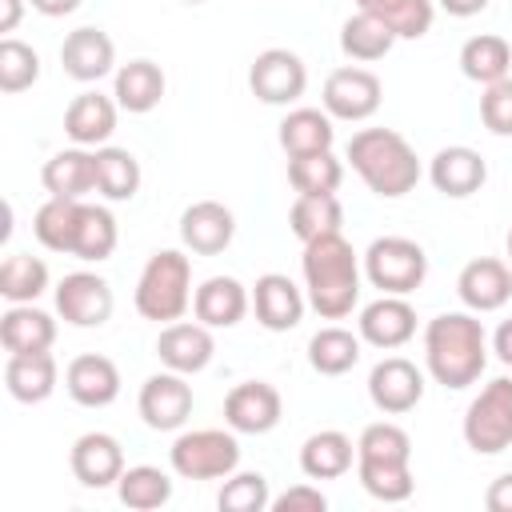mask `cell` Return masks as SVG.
<instances>
[{
	"mask_svg": "<svg viewBox=\"0 0 512 512\" xmlns=\"http://www.w3.org/2000/svg\"><path fill=\"white\" fill-rule=\"evenodd\" d=\"M300 276H304V296L308 308L320 320H344L360 304V284H364V264L356 248L344 240V232H328L304 244L300 256Z\"/></svg>",
	"mask_w": 512,
	"mask_h": 512,
	"instance_id": "1",
	"label": "cell"
},
{
	"mask_svg": "<svg viewBox=\"0 0 512 512\" xmlns=\"http://www.w3.org/2000/svg\"><path fill=\"white\" fill-rule=\"evenodd\" d=\"M488 332H484V320L476 312H440L424 324V372L460 392V388H472L484 368H488Z\"/></svg>",
	"mask_w": 512,
	"mask_h": 512,
	"instance_id": "2",
	"label": "cell"
},
{
	"mask_svg": "<svg viewBox=\"0 0 512 512\" xmlns=\"http://www.w3.org/2000/svg\"><path fill=\"white\" fill-rule=\"evenodd\" d=\"M344 160L364 180V188L380 200L408 196L424 176V164H420L416 148L396 128H360V132H352V140L344 148Z\"/></svg>",
	"mask_w": 512,
	"mask_h": 512,
	"instance_id": "3",
	"label": "cell"
},
{
	"mask_svg": "<svg viewBox=\"0 0 512 512\" xmlns=\"http://www.w3.org/2000/svg\"><path fill=\"white\" fill-rule=\"evenodd\" d=\"M192 256L188 248H160L144 260L140 276H136V292L132 304L144 320L156 324H172L184 320V312L192 308Z\"/></svg>",
	"mask_w": 512,
	"mask_h": 512,
	"instance_id": "4",
	"label": "cell"
},
{
	"mask_svg": "<svg viewBox=\"0 0 512 512\" xmlns=\"http://www.w3.org/2000/svg\"><path fill=\"white\" fill-rule=\"evenodd\" d=\"M168 464L180 480H224L240 468V440L232 428H192L172 440Z\"/></svg>",
	"mask_w": 512,
	"mask_h": 512,
	"instance_id": "5",
	"label": "cell"
},
{
	"mask_svg": "<svg viewBox=\"0 0 512 512\" xmlns=\"http://www.w3.org/2000/svg\"><path fill=\"white\" fill-rule=\"evenodd\" d=\"M460 432L476 456H500L504 448H512V376L488 380L468 400Z\"/></svg>",
	"mask_w": 512,
	"mask_h": 512,
	"instance_id": "6",
	"label": "cell"
},
{
	"mask_svg": "<svg viewBox=\"0 0 512 512\" xmlns=\"http://www.w3.org/2000/svg\"><path fill=\"white\" fill-rule=\"evenodd\" d=\"M364 280L388 296H408L428 276V252L408 236H376L360 256Z\"/></svg>",
	"mask_w": 512,
	"mask_h": 512,
	"instance_id": "7",
	"label": "cell"
},
{
	"mask_svg": "<svg viewBox=\"0 0 512 512\" xmlns=\"http://www.w3.org/2000/svg\"><path fill=\"white\" fill-rule=\"evenodd\" d=\"M380 104H384V84L372 68H360V64L332 68L324 80V92H320V108L344 124L372 120L380 112Z\"/></svg>",
	"mask_w": 512,
	"mask_h": 512,
	"instance_id": "8",
	"label": "cell"
},
{
	"mask_svg": "<svg viewBox=\"0 0 512 512\" xmlns=\"http://www.w3.org/2000/svg\"><path fill=\"white\" fill-rule=\"evenodd\" d=\"M136 412L152 432H180L188 424V416H192V384H188V376L172 372V368L152 372L140 384Z\"/></svg>",
	"mask_w": 512,
	"mask_h": 512,
	"instance_id": "9",
	"label": "cell"
},
{
	"mask_svg": "<svg viewBox=\"0 0 512 512\" xmlns=\"http://www.w3.org/2000/svg\"><path fill=\"white\" fill-rule=\"evenodd\" d=\"M248 88L260 104H296L308 88V64L292 48H264L248 68Z\"/></svg>",
	"mask_w": 512,
	"mask_h": 512,
	"instance_id": "10",
	"label": "cell"
},
{
	"mask_svg": "<svg viewBox=\"0 0 512 512\" xmlns=\"http://www.w3.org/2000/svg\"><path fill=\"white\" fill-rule=\"evenodd\" d=\"M112 308H116V296H112V284L100 272L80 268V272H68L56 284V312L72 328H100V324L112 320Z\"/></svg>",
	"mask_w": 512,
	"mask_h": 512,
	"instance_id": "11",
	"label": "cell"
},
{
	"mask_svg": "<svg viewBox=\"0 0 512 512\" xmlns=\"http://www.w3.org/2000/svg\"><path fill=\"white\" fill-rule=\"evenodd\" d=\"M368 400L384 416H404L424 400V368L408 356H384L368 372Z\"/></svg>",
	"mask_w": 512,
	"mask_h": 512,
	"instance_id": "12",
	"label": "cell"
},
{
	"mask_svg": "<svg viewBox=\"0 0 512 512\" xmlns=\"http://www.w3.org/2000/svg\"><path fill=\"white\" fill-rule=\"evenodd\" d=\"M284 400L268 380H244L224 396V424L236 436H264L280 424Z\"/></svg>",
	"mask_w": 512,
	"mask_h": 512,
	"instance_id": "13",
	"label": "cell"
},
{
	"mask_svg": "<svg viewBox=\"0 0 512 512\" xmlns=\"http://www.w3.org/2000/svg\"><path fill=\"white\" fill-rule=\"evenodd\" d=\"M456 296L468 312H500L512 300V264L500 256H476L456 276Z\"/></svg>",
	"mask_w": 512,
	"mask_h": 512,
	"instance_id": "14",
	"label": "cell"
},
{
	"mask_svg": "<svg viewBox=\"0 0 512 512\" xmlns=\"http://www.w3.org/2000/svg\"><path fill=\"white\" fill-rule=\"evenodd\" d=\"M356 332H360L364 344H372L380 352H396V348H404L416 336V308L408 304V296L380 292L372 304L360 308Z\"/></svg>",
	"mask_w": 512,
	"mask_h": 512,
	"instance_id": "15",
	"label": "cell"
},
{
	"mask_svg": "<svg viewBox=\"0 0 512 512\" xmlns=\"http://www.w3.org/2000/svg\"><path fill=\"white\" fill-rule=\"evenodd\" d=\"M304 308H308V296H304V288L292 276H284V272L256 276V284H252V312H256L260 328L292 332L304 320Z\"/></svg>",
	"mask_w": 512,
	"mask_h": 512,
	"instance_id": "16",
	"label": "cell"
},
{
	"mask_svg": "<svg viewBox=\"0 0 512 512\" xmlns=\"http://www.w3.org/2000/svg\"><path fill=\"white\" fill-rule=\"evenodd\" d=\"M156 356L164 368L172 372H184V376H196L212 364L216 356V340H212V328L200 324V320H172L160 328L156 336Z\"/></svg>",
	"mask_w": 512,
	"mask_h": 512,
	"instance_id": "17",
	"label": "cell"
},
{
	"mask_svg": "<svg viewBox=\"0 0 512 512\" xmlns=\"http://www.w3.org/2000/svg\"><path fill=\"white\" fill-rule=\"evenodd\" d=\"M68 468L84 488H116V480L124 476V448L112 432H84L72 440L68 452Z\"/></svg>",
	"mask_w": 512,
	"mask_h": 512,
	"instance_id": "18",
	"label": "cell"
},
{
	"mask_svg": "<svg viewBox=\"0 0 512 512\" xmlns=\"http://www.w3.org/2000/svg\"><path fill=\"white\" fill-rule=\"evenodd\" d=\"M428 180L448 200H468L488 180V160L468 144H448L428 160Z\"/></svg>",
	"mask_w": 512,
	"mask_h": 512,
	"instance_id": "19",
	"label": "cell"
},
{
	"mask_svg": "<svg viewBox=\"0 0 512 512\" xmlns=\"http://www.w3.org/2000/svg\"><path fill=\"white\" fill-rule=\"evenodd\" d=\"M236 236V216L220 200H196L180 212V244L192 256H220Z\"/></svg>",
	"mask_w": 512,
	"mask_h": 512,
	"instance_id": "20",
	"label": "cell"
},
{
	"mask_svg": "<svg viewBox=\"0 0 512 512\" xmlns=\"http://www.w3.org/2000/svg\"><path fill=\"white\" fill-rule=\"evenodd\" d=\"M60 64L72 80L80 84H96L104 80L108 72H116V44L104 28L96 24H84V28H72L60 44Z\"/></svg>",
	"mask_w": 512,
	"mask_h": 512,
	"instance_id": "21",
	"label": "cell"
},
{
	"mask_svg": "<svg viewBox=\"0 0 512 512\" xmlns=\"http://www.w3.org/2000/svg\"><path fill=\"white\" fill-rule=\"evenodd\" d=\"M116 120H120L116 96L88 88V92L72 96V104L64 108V136L80 148H104L116 132Z\"/></svg>",
	"mask_w": 512,
	"mask_h": 512,
	"instance_id": "22",
	"label": "cell"
},
{
	"mask_svg": "<svg viewBox=\"0 0 512 512\" xmlns=\"http://www.w3.org/2000/svg\"><path fill=\"white\" fill-rule=\"evenodd\" d=\"M64 392L80 408H108L120 396V368L100 352H80L64 368Z\"/></svg>",
	"mask_w": 512,
	"mask_h": 512,
	"instance_id": "23",
	"label": "cell"
},
{
	"mask_svg": "<svg viewBox=\"0 0 512 512\" xmlns=\"http://www.w3.org/2000/svg\"><path fill=\"white\" fill-rule=\"evenodd\" d=\"M252 308V292L236 276H208L192 292V316L208 328H236Z\"/></svg>",
	"mask_w": 512,
	"mask_h": 512,
	"instance_id": "24",
	"label": "cell"
},
{
	"mask_svg": "<svg viewBox=\"0 0 512 512\" xmlns=\"http://www.w3.org/2000/svg\"><path fill=\"white\" fill-rule=\"evenodd\" d=\"M40 184L48 196H68V200H88L96 192V148H60L44 160Z\"/></svg>",
	"mask_w": 512,
	"mask_h": 512,
	"instance_id": "25",
	"label": "cell"
},
{
	"mask_svg": "<svg viewBox=\"0 0 512 512\" xmlns=\"http://www.w3.org/2000/svg\"><path fill=\"white\" fill-rule=\"evenodd\" d=\"M164 88H168L164 68L156 60H148V56L128 60V64H120L112 72V96H116L120 112H132V116L152 112L164 100Z\"/></svg>",
	"mask_w": 512,
	"mask_h": 512,
	"instance_id": "26",
	"label": "cell"
},
{
	"mask_svg": "<svg viewBox=\"0 0 512 512\" xmlns=\"http://www.w3.org/2000/svg\"><path fill=\"white\" fill-rule=\"evenodd\" d=\"M60 368L52 352H12L4 360V388L20 404H44L56 392Z\"/></svg>",
	"mask_w": 512,
	"mask_h": 512,
	"instance_id": "27",
	"label": "cell"
},
{
	"mask_svg": "<svg viewBox=\"0 0 512 512\" xmlns=\"http://www.w3.org/2000/svg\"><path fill=\"white\" fill-rule=\"evenodd\" d=\"M0 344L4 352H52L56 344V320L52 312L36 304H8L0 316Z\"/></svg>",
	"mask_w": 512,
	"mask_h": 512,
	"instance_id": "28",
	"label": "cell"
},
{
	"mask_svg": "<svg viewBox=\"0 0 512 512\" xmlns=\"http://www.w3.org/2000/svg\"><path fill=\"white\" fill-rule=\"evenodd\" d=\"M356 464V444L340 428H320L300 444V472L308 480H340Z\"/></svg>",
	"mask_w": 512,
	"mask_h": 512,
	"instance_id": "29",
	"label": "cell"
},
{
	"mask_svg": "<svg viewBox=\"0 0 512 512\" xmlns=\"http://www.w3.org/2000/svg\"><path fill=\"white\" fill-rule=\"evenodd\" d=\"M460 72H464V80H472V84H496V80H504V76H512V44L504 40V36H496V32H480V36H468L464 44H460Z\"/></svg>",
	"mask_w": 512,
	"mask_h": 512,
	"instance_id": "30",
	"label": "cell"
},
{
	"mask_svg": "<svg viewBox=\"0 0 512 512\" xmlns=\"http://www.w3.org/2000/svg\"><path fill=\"white\" fill-rule=\"evenodd\" d=\"M332 144H336V120L324 108H292L280 120V148L288 156L328 152Z\"/></svg>",
	"mask_w": 512,
	"mask_h": 512,
	"instance_id": "31",
	"label": "cell"
},
{
	"mask_svg": "<svg viewBox=\"0 0 512 512\" xmlns=\"http://www.w3.org/2000/svg\"><path fill=\"white\" fill-rule=\"evenodd\" d=\"M80 208L84 200H68V196H48L36 216H32V236L40 240V248L72 256L76 248V228H80Z\"/></svg>",
	"mask_w": 512,
	"mask_h": 512,
	"instance_id": "32",
	"label": "cell"
},
{
	"mask_svg": "<svg viewBox=\"0 0 512 512\" xmlns=\"http://www.w3.org/2000/svg\"><path fill=\"white\" fill-rule=\"evenodd\" d=\"M360 352H364L360 332H348L340 324H328V328L312 332V340H308V364L320 376H344V372H352L360 364Z\"/></svg>",
	"mask_w": 512,
	"mask_h": 512,
	"instance_id": "33",
	"label": "cell"
},
{
	"mask_svg": "<svg viewBox=\"0 0 512 512\" xmlns=\"http://www.w3.org/2000/svg\"><path fill=\"white\" fill-rule=\"evenodd\" d=\"M392 44H396V32L384 24V20H376L372 12H352L344 24H340V52L348 56V60H356V64H372V60H384L388 52H392Z\"/></svg>",
	"mask_w": 512,
	"mask_h": 512,
	"instance_id": "34",
	"label": "cell"
},
{
	"mask_svg": "<svg viewBox=\"0 0 512 512\" xmlns=\"http://www.w3.org/2000/svg\"><path fill=\"white\" fill-rule=\"evenodd\" d=\"M140 160L128 152V148H116V144H104L96 148V196L112 200V204H124L140 192Z\"/></svg>",
	"mask_w": 512,
	"mask_h": 512,
	"instance_id": "35",
	"label": "cell"
},
{
	"mask_svg": "<svg viewBox=\"0 0 512 512\" xmlns=\"http://www.w3.org/2000/svg\"><path fill=\"white\" fill-rule=\"evenodd\" d=\"M116 244H120V228H116L112 208L84 200L72 256H76V260H84V264H100V260H108V256L116 252Z\"/></svg>",
	"mask_w": 512,
	"mask_h": 512,
	"instance_id": "36",
	"label": "cell"
},
{
	"mask_svg": "<svg viewBox=\"0 0 512 512\" xmlns=\"http://www.w3.org/2000/svg\"><path fill=\"white\" fill-rule=\"evenodd\" d=\"M116 496L132 512H156V508H164L172 500V476L164 468H156V464H132L116 480Z\"/></svg>",
	"mask_w": 512,
	"mask_h": 512,
	"instance_id": "37",
	"label": "cell"
},
{
	"mask_svg": "<svg viewBox=\"0 0 512 512\" xmlns=\"http://www.w3.org/2000/svg\"><path fill=\"white\" fill-rule=\"evenodd\" d=\"M48 292V264L32 252H8L0 264V296L8 304H36Z\"/></svg>",
	"mask_w": 512,
	"mask_h": 512,
	"instance_id": "38",
	"label": "cell"
},
{
	"mask_svg": "<svg viewBox=\"0 0 512 512\" xmlns=\"http://www.w3.org/2000/svg\"><path fill=\"white\" fill-rule=\"evenodd\" d=\"M356 8L384 20L396 40H420L436 20V0H356Z\"/></svg>",
	"mask_w": 512,
	"mask_h": 512,
	"instance_id": "39",
	"label": "cell"
},
{
	"mask_svg": "<svg viewBox=\"0 0 512 512\" xmlns=\"http://www.w3.org/2000/svg\"><path fill=\"white\" fill-rule=\"evenodd\" d=\"M288 184L296 196H328L344 184V160L328 152H308V156H288Z\"/></svg>",
	"mask_w": 512,
	"mask_h": 512,
	"instance_id": "40",
	"label": "cell"
},
{
	"mask_svg": "<svg viewBox=\"0 0 512 512\" xmlns=\"http://www.w3.org/2000/svg\"><path fill=\"white\" fill-rule=\"evenodd\" d=\"M344 224V204L336 192L328 196H296L292 208H288V228L300 244L316 240V236H328V232H340Z\"/></svg>",
	"mask_w": 512,
	"mask_h": 512,
	"instance_id": "41",
	"label": "cell"
},
{
	"mask_svg": "<svg viewBox=\"0 0 512 512\" xmlns=\"http://www.w3.org/2000/svg\"><path fill=\"white\" fill-rule=\"evenodd\" d=\"M356 464H412V436L392 420H376L356 436Z\"/></svg>",
	"mask_w": 512,
	"mask_h": 512,
	"instance_id": "42",
	"label": "cell"
},
{
	"mask_svg": "<svg viewBox=\"0 0 512 512\" xmlns=\"http://www.w3.org/2000/svg\"><path fill=\"white\" fill-rule=\"evenodd\" d=\"M40 80V52L16 36L0 40V92L16 96Z\"/></svg>",
	"mask_w": 512,
	"mask_h": 512,
	"instance_id": "43",
	"label": "cell"
},
{
	"mask_svg": "<svg viewBox=\"0 0 512 512\" xmlns=\"http://www.w3.org/2000/svg\"><path fill=\"white\" fill-rule=\"evenodd\" d=\"M356 480L380 504H404L416 488L412 464H356Z\"/></svg>",
	"mask_w": 512,
	"mask_h": 512,
	"instance_id": "44",
	"label": "cell"
},
{
	"mask_svg": "<svg viewBox=\"0 0 512 512\" xmlns=\"http://www.w3.org/2000/svg\"><path fill=\"white\" fill-rule=\"evenodd\" d=\"M216 504H220V512H264V508H272L268 476L264 472H232V476H224V488H220Z\"/></svg>",
	"mask_w": 512,
	"mask_h": 512,
	"instance_id": "45",
	"label": "cell"
},
{
	"mask_svg": "<svg viewBox=\"0 0 512 512\" xmlns=\"http://www.w3.org/2000/svg\"><path fill=\"white\" fill-rule=\"evenodd\" d=\"M480 124L492 136H512V76L484 84L480 92Z\"/></svg>",
	"mask_w": 512,
	"mask_h": 512,
	"instance_id": "46",
	"label": "cell"
},
{
	"mask_svg": "<svg viewBox=\"0 0 512 512\" xmlns=\"http://www.w3.org/2000/svg\"><path fill=\"white\" fill-rule=\"evenodd\" d=\"M272 508L276 512H324L328 508V496L316 484H292L280 496H272Z\"/></svg>",
	"mask_w": 512,
	"mask_h": 512,
	"instance_id": "47",
	"label": "cell"
},
{
	"mask_svg": "<svg viewBox=\"0 0 512 512\" xmlns=\"http://www.w3.org/2000/svg\"><path fill=\"white\" fill-rule=\"evenodd\" d=\"M484 508H488V512H512V472L496 476V480L484 488Z\"/></svg>",
	"mask_w": 512,
	"mask_h": 512,
	"instance_id": "48",
	"label": "cell"
},
{
	"mask_svg": "<svg viewBox=\"0 0 512 512\" xmlns=\"http://www.w3.org/2000/svg\"><path fill=\"white\" fill-rule=\"evenodd\" d=\"M492 352H496V360L504 364V368H512V320H500V328L492 332Z\"/></svg>",
	"mask_w": 512,
	"mask_h": 512,
	"instance_id": "49",
	"label": "cell"
},
{
	"mask_svg": "<svg viewBox=\"0 0 512 512\" xmlns=\"http://www.w3.org/2000/svg\"><path fill=\"white\" fill-rule=\"evenodd\" d=\"M24 8H28V0H0V32H4V36H12V32L20 28Z\"/></svg>",
	"mask_w": 512,
	"mask_h": 512,
	"instance_id": "50",
	"label": "cell"
},
{
	"mask_svg": "<svg viewBox=\"0 0 512 512\" xmlns=\"http://www.w3.org/2000/svg\"><path fill=\"white\" fill-rule=\"evenodd\" d=\"M488 4H492V0H436V8H444V12H448V16H456V20L480 16Z\"/></svg>",
	"mask_w": 512,
	"mask_h": 512,
	"instance_id": "51",
	"label": "cell"
},
{
	"mask_svg": "<svg viewBox=\"0 0 512 512\" xmlns=\"http://www.w3.org/2000/svg\"><path fill=\"white\" fill-rule=\"evenodd\" d=\"M28 8H36L40 16H72L80 8V0H28Z\"/></svg>",
	"mask_w": 512,
	"mask_h": 512,
	"instance_id": "52",
	"label": "cell"
},
{
	"mask_svg": "<svg viewBox=\"0 0 512 512\" xmlns=\"http://www.w3.org/2000/svg\"><path fill=\"white\" fill-rule=\"evenodd\" d=\"M504 248H508V260H512V228H508V236H504Z\"/></svg>",
	"mask_w": 512,
	"mask_h": 512,
	"instance_id": "53",
	"label": "cell"
},
{
	"mask_svg": "<svg viewBox=\"0 0 512 512\" xmlns=\"http://www.w3.org/2000/svg\"><path fill=\"white\" fill-rule=\"evenodd\" d=\"M180 4H204V0H180Z\"/></svg>",
	"mask_w": 512,
	"mask_h": 512,
	"instance_id": "54",
	"label": "cell"
}]
</instances>
